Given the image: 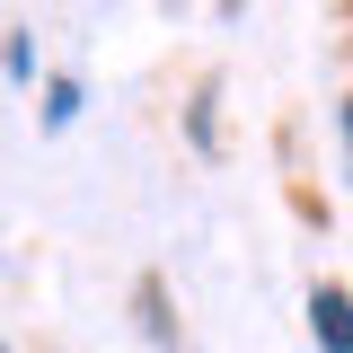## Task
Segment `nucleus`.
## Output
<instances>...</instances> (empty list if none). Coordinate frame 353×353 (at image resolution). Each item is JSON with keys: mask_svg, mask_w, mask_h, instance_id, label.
I'll use <instances>...</instances> for the list:
<instances>
[{"mask_svg": "<svg viewBox=\"0 0 353 353\" xmlns=\"http://www.w3.org/2000/svg\"><path fill=\"white\" fill-rule=\"evenodd\" d=\"M309 327H318V353H353V292L345 283H309Z\"/></svg>", "mask_w": 353, "mask_h": 353, "instance_id": "f257e3e1", "label": "nucleus"}, {"mask_svg": "<svg viewBox=\"0 0 353 353\" xmlns=\"http://www.w3.org/2000/svg\"><path fill=\"white\" fill-rule=\"evenodd\" d=\"M185 141H194L203 159H221V80L194 88V106H185Z\"/></svg>", "mask_w": 353, "mask_h": 353, "instance_id": "f03ea898", "label": "nucleus"}, {"mask_svg": "<svg viewBox=\"0 0 353 353\" xmlns=\"http://www.w3.org/2000/svg\"><path fill=\"white\" fill-rule=\"evenodd\" d=\"M132 309H141V336H150V345H176V318H168V283H159V274H141V283H132Z\"/></svg>", "mask_w": 353, "mask_h": 353, "instance_id": "7ed1b4c3", "label": "nucleus"}, {"mask_svg": "<svg viewBox=\"0 0 353 353\" xmlns=\"http://www.w3.org/2000/svg\"><path fill=\"white\" fill-rule=\"evenodd\" d=\"M36 115H44V132H62L71 115H80V80H71V71H62V80H44V106H36Z\"/></svg>", "mask_w": 353, "mask_h": 353, "instance_id": "20e7f679", "label": "nucleus"}, {"mask_svg": "<svg viewBox=\"0 0 353 353\" xmlns=\"http://www.w3.org/2000/svg\"><path fill=\"white\" fill-rule=\"evenodd\" d=\"M0 71H9V80H36V44H27V27L0 36Z\"/></svg>", "mask_w": 353, "mask_h": 353, "instance_id": "39448f33", "label": "nucleus"}, {"mask_svg": "<svg viewBox=\"0 0 353 353\" xmlns=\"http://www.w3.org/2000/svg\"><path fill=\"white\" fill-rule=\"evenodd\" d=\"M336 124H345V168H353V97L336 106Z\"/></svg>", "mask_w": 353, "mask_h": 353, "instance_id": "423d86ee", "label": "nucleus"}]
</instances>
